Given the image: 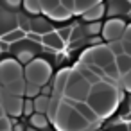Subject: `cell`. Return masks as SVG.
Segmentation results:
<instances>
[{
    "label": "cell",
    "mask_w": 131,
    "mask_h": 131,
    "mask_svg": "<svg viewBox=\"0 0 131 131\" xmlns=\"http://www.w3.org/2000/svg\"><path fill=\"white\" fill-rule=\"evenodd\" d=\"M120 90L111 84V83H97L90 88V93L86 97V104L95 111V115L101 118V117H110L115 113L118 102H120Z\"/></svg>",
    "instance_id": "cell-1"
},
{
    "label": "cell",
    "mask_w": 131,
    "mask_h": 131,
    "mask_svg": "<svg viewBox=\"0 0 131 131\" xmlns=\"http://www.w3.org/2000/svg\"><path fill=\"white\" fill-rule=\"evenodd\" d=\"M56 124V127L59 131H81V129H88L90 124L68 104H65L63 101L59 102V108H58V113L52 120Z\"/></svg>",
    "instance_id": "cell-2"
},
{
    "label": "cell",
    "mask_w": 131,
    "mask_h": 131,
    "mask_svg": "<svg viewBox=\"0 0 131 131\" xmlns=\"http://www.w3.org/2000/svg\"><path fill=\"white\" fill-rule=\"evenodd\" d=\"M52 75V65L49 61H45L43 58H36L32 59L29 65H25L24 68V77L25 83H32L36 86H45L49 83Z\"/></svg>",
    "instance_id": "cell-3"
},
{
    "label": "cell",
    "mask_w": 131,
    "mask_h": 131,
    "mask_svg": "<svg viewBox=\"0 0 131 131\" xmlns=\"http://www.w3.org/2000/svg\"><path fill=\"white\" fill-rule=\"evenodd\" d=\"M41 52H43V45L41 43H34V41H31L27 38H24V40L13 43L9 47V54L13 56V59H16L24 67L29 65L32 59H36Z\"/></svg>",
    "instance_id": "cell-4"
},
{
    "label": "cell",
    "mask_w": 131,
    "mask_h": 131,
    "mask_svg": "<svg viewBox=\"0 0 131 131\" xmlns=\"http://www.w3.org/2000/svg\"><path fill=\"white\" fill-rule=\"evenodd\" d=\"M90 88L92 86L74 68V70H70V75H68V81H67V86H65V92H63V99H68V101H74V102H84L88 93H90Z\"/></svg>",
    "instance_id": "cell-5"
},
{
    "label": "cell",
    "mask_w": 131,
    "mask_h": 131,
    "mask_svg": "<svg viewBox=\"0 0 131 131\" xmlns=\"http://www.w3.org/2000/svg\"><path fill=\"white\" fill-rule=\"evenodd\" d=\"M115 58L113 54L110 52L108 45H97V47H88L83 56H81V63L84 65H93V67H99V68H104L108 67L110 63H113Z\"/></svg>",
    "instance_id": "cell-6"
},
{
    "label": "cell",
    "mask_w": 131,
    "mask_h": 131,
    "mask_svg": "<svg viewBox=\"0 0 131 131\" xmlns=\"http://www.w3.org/2000/svg\"><path fill=\"white\" fill-rule=\"evenodd\" d=\"M24 75L22 65L13 59V58H6V59H0V83H11L15 79H20Z\"/></svg>",
    "instance_id": "cell-7"
},
{
    "label": "cell",
    "mask_w": 131,
    "mask_h": 131,
    "mask_svg": "<svg viewBox=\"0 0 131 131\" xmlns=\"http://www.w3.org/2000/svg\"><path fill=\"white\" fill-rule=\"evenodd\" d=\"M124 29H126V24L122 20H106L102 24V31H101V38L108 43L111 41H118L122 40V34H124Z\"/></svg>",
    "instance_id": "cell-8"
},
{
    "label": "cell",
    "mask_w": 131,
    "mask_h": 131,
    "mask_svg": "<svg viewBox=\"0 0 131 131\" xmlns=\"http://www.w3.org/2000/svg\"><path fill=\"white\" fill-rule=\"evenodd\" d=\"M2 110H4V115H9V117H20L22 115V110H24V99L22 97H16V95H9V93H2Z\"/></svg>",
    "instance_id": "cell-9"
},
{
    "label": "cell",
    "mask_w": 131,
    "mask_h": 131,
    "mask_svg": "<svg viewBox=\"0 0 131 131\" xmlns=\"http://www.w3.org/2000/svg\"><path fill=\"white\" fill-rule=\"evenodd\" d=\"M15 29H18V13L0 7V38L9 34Z\"/></svg>",
    "instance_id": "cell-10"
},
{
    "label": "cell",
    "mask_w": 131,
    "mask_h": 131,
    "mask_svg": "<svg viewBox=\"0 0 131 131\" xmlns=\"http://www.w3.org/2000/svg\"><path fill=\"white\" fill-rule=\"evenodd\" d=\"M54 27H52V22L47 18V16H31V31L29 32H34L38 36H45L49 32H52Z\"/></svg>",
    "instance_id": "cell-11"
},
{
    "label": "cell",
    "mask_w": 131,
    "mask_h": 131,
    "mask_svg": "<svg viewBox=\"0 0 131 131\" xmlns=\"http://www.w3.org/2000/svg\"><path fill=\"white\" fill-rule=\"evenodd\" d=\"M68 75H70V70H68V68H61V70L56 74L54 83H52V97H56V99H59V101L63 99V92H65Z\"/></svg>",
    "instance_id": "cell-12"
},
{
    "label": "cell",
    "mask_w": 131,
    "mask_h": 131,
    "mask_svg": "<svg viewBox=\"0 0 131 131\" xmlns=\"http://www.w3.org/2000/svg\"><path fill=\"white\" fill-rule=\"evenodd\" d=\"M72 108H74V110H75V111H77V113H79V115H81L90 126H95V124L99 122V117L95 115V111H93L86 102H74Z\"/></svg>",
    "instance_id": "cell-13"
},
{
    "label": "cell",
    "mask_w": 131,
    "mask_h": 131,
    "mask_svg": "<svg viewBox=\"0 0 131 131\" xmlns=\"http://www.w3.org/2000/svg\"><path fill=\"white\" fill-rule=\"evenodd\" d=\"M41 45L45 47V49H49V50H61L63 49V41H61V38L58 36V32L56 31H52V32H49V34H45V36H41Z\"/></svg>",
    "instance_id": "cell-14"
},
{
    "label": "cell",
    "mask_w": 131,
    "mask_h": 131,
    "mask_svg": "<svg viewBox=\"0 0 131 131\" xmlns=\"http://www.w3.org/2000/svg\"><path fill=\"white\" fill-rule=\"evenodd\" d=\"M106 15V7H104V4L101 2V4H97V6H93L92 9H88L86 13H83L81 15V18L84 20V24H88V22H101V18Z\"/></svg>",
    "instance_id": "cell-15"
},
{
    "label": "cell",
    "mask_w": 131,
    "mask_h": 131,
    "mask_svg": "<svg viewBox=\"0 0 131 131\" xmlns=\"http://www.w3.org/2000/svg\"><path fill=\"white\" fill-rule=\"evenodd\" d=\"M4 90H6V93H9V95L22 97V95H24V92H25V79H24V77H20V79H15V81L7 83Z\"/></svg>",
    "instance_id": "cell-16"
},
{
    "label": "cell",
    "mask_w": 131,
    "mask_h": 131,
    "mask_svg": "<svg viewBox=\"0 0 131 131\" xmlns=\"http://www.w3.org/2000/svg\"><path fill=\"white\" fill-rule=\"evenodd\" d=\"M29 122H31V127L32 129H38V131H45L49 127V124H50V120L43 113H32L29 117Z\"/></svg>",
    "instance_id": "cell-17"
},
{
    "label": "cell",
    "mask_w": 131,
    "mask_h": 131,
    "mask_svg": "<svg viewBox=\"0 0 131 131\" xmlns=\"http://www.w3.org/2000/svg\"><path fill=\"white\" fill-rule=\"evenodd\" d=\"M101 2H102V0H74L72 15H83V13H86L88 9H92L93 6H97Z\"/></svg>",
    "instance_id": "cell-18"
},
{
    "label": "cell",
    "mask_w": 131,
    "mask_h": 131,
    "mask_svg": "<svg viewBox=\"0 0 131 131\" xmlns=\"http://www.w3.org/2000/svg\"><path fill=\"white\" fill-rule=\"evenodd\" d=\"M75 70L79 72V75H81V77H83V79H84V81H86L90 86H93V84L101 83V77H97V75H95V74H93V72H92V70H90L86 65L79 63V65L75 67Z\"/></svg>",
    "instance_id": "cell-19"
},
{
    "label": "cell",
    "mask_w": 131,
    "mask_h": 131,
    "mask_svg": "<svg viewBox=\"0 0 131 131\" xmlns=\"http://www.w3.org/2000/svg\"><path fill=\"white\" fill-rule=\"evenodd\" d=\"M70 15H72V13H70L68 9H65L63 6H58L56 9H52V11L47 15V18H49L50 22H52V20H54V22H67V20L70 18Z\"/></svg>",
    "instance_id": "cell-20"
},
{
    "label": "cell",
    "mask_w": 131,
    "mask_h": 131,
    "mask_svg": "<svg viewBox=\"0 0 131 131\" xmlns=\"http://www.w3.org/2000/svg\"><path fill=\"white\" fill-rule=\"evenodd\" d=\"M115 65H117V70L120 75H126L127 72H131V58L126 56V54H120L115 58Z\"/></svg>",
    "instance_id": "cell-21"
},
{
    "label": "cell",
    "mask_w": 131,
    "mask_h": 131,
    "mask_svg": "<svg viewBox=\"0 0 131 131\" xmlns=\"http://www.w3.org/2000/svg\"><path fill=\"white\" fill-rule=\"evenodd\" d=\"M22 7H24V13L29 15V16L41 15V9H40V2H38V0H22Z\"/></svg>",
    "instance_id": "cell-22"
},
{
    "label": "cell",
    "mask_w": 131,
    "mask_h": 131,
    "mask_svg": "<svg viewBox=\"0 0 131 131\" xmlns=\"http://www.w3.org/2000/svg\"><path fill=\"white\" fill-rule=\"evenodd\" d=\"M84 32H86V38H95V36H101V31H102V24L101 22H88L83 25Z\"/></svg>",
    "instance_id": "cell-23"
},
{
    "label": "cell",
    "mask_w": 131,
    "mask_h": 131,
    "mask_svg": "<svg viewBox=\"0 0 131 131\" xmlns=\"http://www.w3.org/2000/svg\"><path fill=\"white\" fill-rule=\"evenodd\" d=\"M49 101L50 97H45V95H38L36 99H32V106H34V113H47V108H49Z\"/></svg>",
    "instance_id": "cell-24"
},
{
    "label": "cell",
    "mask_w": 131,
    "mask_h": 131,
    "mask_svg": "<svg viewBox=\"0 0 131 131\" xmlns=\"http://www.w3.org/2000/svg\"><path fill=\"white\" fill-rule=\"evenodd\" d=\"M24 38H25V32H24L22 29H15V31H11L9 34L2 36L0 40L6 41V43H9V45H13V43H16V41H20V40H24Z\"/></svg>",
    "instance_id": "cell-25"
},
{
    "label": "cell",
    "mask_w": 131,
    "mask_h": 131,
    "mask_svg": "<svg viewBox=\"0 0 131 131\" xmlns=\"http://www.w3.org/2000/svg\"><path fill=\"white\" fill-rule=\"evenodd\" d=\"M84 40H88L86 38V32H84V29H83V25H75V27H72V34H70V45L72 43H79V41H84Z\"/></svg>",
    "instance_id": "cell-26"
},
{
    "label": "cell",
    "mask_w": 131,
    "mask_h": 131,
    "mask_svg": "<svg viewBox=\"0 0 131 131\" xmlns=\"http://www.w3.org/2000/svg\"><path fill=\"white\" fill-rule=\"evenodd\" d=\"M40 2V9H41V13L47 16L52 9H56L58 6H59V0H38Z\"/></svg>",
    "instance_id": "cell-27"
},
{
    "label": "cell",
    "mask_w": 131,
    "mask_h": 131,
    "mask_svg": "<svg viewBox=\"0 0 131 131\" xmlns=\"http://www.w3.org/2000/svg\"><path fill=\"white\" fill-rule=\"evenodd\" d=\"M0 7L13 11V13H18L22 7V0H0Z\"/></svg>",
    "instance_id": "cell-28"
},
{
    "label": "cell",
    "mask_w": 131,
    "mask_h": 131,
    "mask_svg": "<svg viewBox=\"0 0 131 131\" xmlns=\"http://www.w3.org/2000/svg\"><path fill=\"white\" fill-rule=\"evenodd\" d=\"M18 29H22L25 34L31 31V16L25 13H20V11H18Z\"/></svg>",
    "instance_id": "cell-29"
},
{
    "label": "cell",
    "mask_w": 131,
    "mask_h": 131,
    "mask_svg": "<svg viewBox=\"0 0 131 131\" xmlns=\"http://www.w3.org/2000/svg\"><path fill=\"white\" fill-rule=\"evenodd\" d=\"M59 99H56V97H50V101H49V108H47V118L49 120H54V117H56V113H58V108H59Z\"/></svg>",
    "instance_id": "cell-30"
},
{
    "label": "cell",
    "mask_w": 131,
    "mask_h": 131,
    "mask_svg": "<svg viewBox=\"0 0 131 131\" xmlns=\"http://www.w3.org/2000/svg\"><path fill=\"white\" fill-rule=\"evenodd\" d=\"M40 92H41V86H36V84H32V83H25V92H24V95L27 97V99H36L38 95H40Z\"/></svg>",
    "instance_id": "cell-31"
},
{
    "label": "cell",
    "mask_w": 131,
    "mask_h": 131,
    "mask_svg": "<svg viewBox=\"0 0 131 131\" xmlns=\"http://www.w3.org/2000/svg\"><path fill=\"white\" fill-rule=\"evenodd\" d=\"M108 49H110V52L113 54V58H117V56H120V54H124V52H122V40H118V41H111V43H108Z\"/></svg>",
    "instance_id": "cell-32"
},
{
    "label": "cell",
    "mask_w": 131,
    "mask_h": 131,
    "mask_svg": "<svg viewBox=\"0 0 131 131\" xmlns=\"http://www.w3.org/2000/svg\"><path fill=\"white\" fill-rule=\"evenodd\" d=\"M56 32H58V36L61 38L63 43H68V41H70V34H72V27H61V29L56 31Z\"/></svg>",
    "instance_id": "cell-33"
},
{
    "label": "cell",
    "mask_w": 131,
    "mask_h": 131,
    "mask_svg": "<svg viewBox=\"0 0 131 131\" xmlns=\"http://www.w3.org/2000/svg\"><path fill=\"white\" fill-rule=\"evenodd\" d=\"M32 113H34L32 101H31V99H25V101H24V110H22V115H25V117H31Z\"/></svg>",
    "instance_id": "cell-34"
},
{
    "label": "cell",
    "mask_w": 131,
    "mask_h": 131,
    "mask_svg": "<svg viewBox=\"0 0 131 131\" xmlns=\"http://www.w3.org/2000/svg\"><path fill=\"white\" fill-rule=\"evenodd\" d=\"M122 84H124V92L131 93V72H127L126 75H122Z\"/></svg>",
    "instance_id": "cell-35"
},
{
    "label": "cell",
    "mask_w": 131,
    "mask_h": 131,
    "mask_svg": "<svg viewBox=\"0 0 131 131\" xmlns=\"http://www.w3.org/2000/svg\"><path fill=\"white\" fill-rule=\"evenodd\" d=\"M0 131H11V120L7 117L0 118Z\"/></svg>",
    "instance_id": "cell-36"
},
{
    "label": "cell",
    "mask_w": 131,
    "mask_h": 131,
    "mask_svg": "<svg viewBox=\"0 0 131 131\" xmlns=\"http://www.w3.org/2000/svg\"><path fill=\"white\" fill-rule=\"evenodd\" d=\"M59 6H63L65 9H68V11L72 13V9H74V0H59Z\"/></svg>",
    "instance_id": "cell-37"
},
{
    "label": "cell",
    "mask_w": 131,
    "mask_h": 131,
    "mask_svg": "<svg viewBox=\"0 0 131 131\" xmlns=\"http://www.w3.org/2000/svg\"><path fill=\"white\" fill-rule=\"evenodd\" d=\"M122 40L131 43V24H129V25H126V29H124V34H122Z\"/></svg>",
    "instance_id": "cell-38"
},
{
    "label": "cell",
    "mask_w": 131,
    "mask_h": 131,
    "mask_svg": "<svg viewBox=\"0 0 131 131\" xmlns=\"http://www.w3.org/2000/svg\"><path fill=\"white\" fill-rule=\"evenodd\" d=\"M122 52L131 58V43H129V41H124V40H122Z\"/></svg>",
    "instance_id": "cell-39"
},
{
    "label": "cell",
    "mask_w": 131,
    "mask_h": 131,
    "mask_svg": "<svg viewBox=\"0 0 131 131\" xmlns=\"http://www.w3.org/2000/svg\"><path fill=\"white\" fill-rule=\"evenodd\" d=\"M9 43H6V41H2V40H0V52H9Z\"/></svg>",
    "instance_id": "cell-40"
},
{
    "label": "cell",
    "mask_w": 131,
    "mask_h": 131,
    "mask_svg": "<svg viewBox=\"0 0 131 131\" xmlns=\"http://www.w3.org/2000/svg\"><path fill=\"white\" fill-rule=\"evenodd\" d=\"M13 131H25V126H24V124H20V122H16Z\"/></svg>",
    "instance_id": "cell-41"
},
{
    "label": "cell",
    "mask_w": 131,
    "mask_h": 131,
    "mask_svg": "<svg viewBox=\"0 0 131 131\" xmlns=\"http://www.w3.org/2000/svg\"><path fill=\"white\" fill-rule=\"evenodd\" d=\"M2 117H6V115H4V110H2V106H0V118H2Z\"/></svg>",
    "instance_id": "cell-42"
},
{
    "label": "cell",
    "mask_w": 131,
    "mask_h": 131,
    "mask_svg": "<svg viewBox=\"0 0 131 131\" xmlns=\"http://www.w3.org/2000/svg\"><path fill=\"white\" fill-rule=\"evenodd\" d=\"M25 131H38V129H32V127H25Z\"/></svg>",
    "instance_id": "cell-43"
},
{
    "label": "cell",
    "mask_w": 131,
    "mask_h": 131,
    "mask_svg": "<svg viewBox=\"0 0 131 131\" xmlns=\"http://www.w3.org/2000/svg\"><path fill=\"white\" fill-rule=\"evenodd\" d=\"M81 131H92V129H90V127H88V129H81Z\"/></svg>",
    "instance_id": "cell-44"
},
{
    "label": "cell",
    "mask_w": 131,
    "mask_h": 131,
    "mask_svg": "<svg viewBox=\"0 0 131 131\" xmlns=\"http://www.w3.org/2000/svg\"><path fill=\"white\" fill-rule=\"evenodd\" d=\"M93 131H102V129H93Z\"/></svg>",
    "instance_id": "cell-45"
},
{
    "label": "cell",
    "mask_w": 131,
    "mask_h": 131,
    "mask_svg": "<svg viewBox=\"0 0 131 131\" xmlns=\"http://www.w3.org/2000/svg\"><path fill=\"white\" fill-rule=\"evenodd\" d=\"M0 56H2V52H0Z\"/></svg>",
    "instance_id": "cell-46"
}]
</instances>
